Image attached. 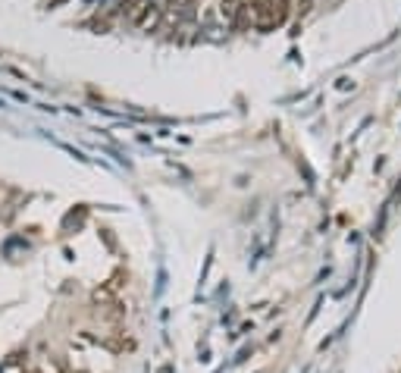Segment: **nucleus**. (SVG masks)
Returning <instances> with one entry per match:
<instances>
[{
    "label": "nucleus",
    "mask_w": 401,
    "mask_h": 373,
    "mask_svg": "<svg viewBox=\"0 0 401 373\" xmlns=\"http://www.w3.org/2000/svg\"><path fill=\"white\" fill-rule=\"evenodd\" d=\"M251 16L257 28H273L286 22V7L279 0H254L251 3Z\"/></svg>",
    "instance_id": "obj_1"
},
{
    "label": "nucleus",
    "mask_w": 401,
    "mask_h": 373,
    "mask_svg": "<svg viewBox=\"0 0 401 373\" xmlns=\"http://www.w3.org/2000/svg\"><path fill=\"white\" fill-rule=\"evenodd\" d=\"M150 0H123V16L135 26H144V13H150Z\"/></svg>",
    "instance_id": "obj_2"
}]
</instances>
